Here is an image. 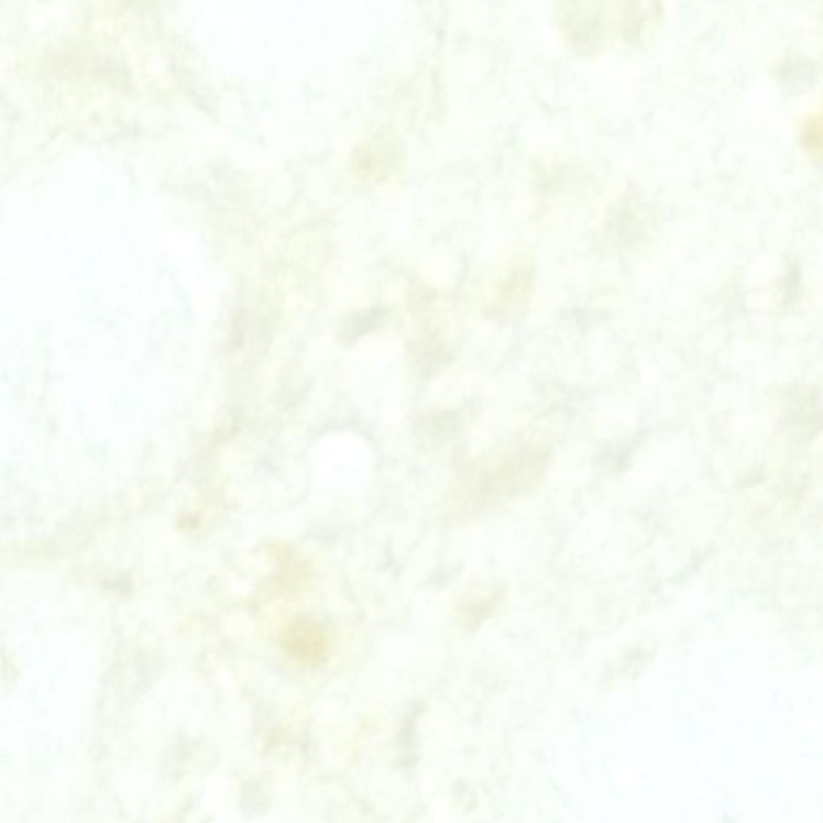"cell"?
Instances as JSON below:
<instances>
[{"instance_id": "6da1fadb", "label": "cell", "mask_w": 823, "mask_h": 823, "mask_svg": "<svg viewBox=\"0 0 823 823\" xmlns=\"http://www.w3.org/2000/svg\"><path fill=\"white\" fill-rule=\"evenodd\" d=\"M563 7V28L579 47H594L612 26L624 40H633L651 17L647 10L650 6L644 3H623V10L615 15L603 12V3H564Z\"/></svg>"}]
</instances>
